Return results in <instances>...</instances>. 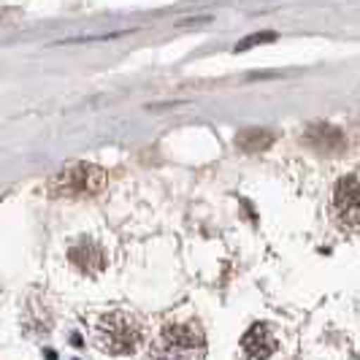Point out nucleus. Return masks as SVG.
<instances>
[{
  "mask_svg": "<svg viewBox=\"0 0 360 360\" xmlns=\"http://www.w3.org/2000/svg\"><path fill=\"white\" fill-rule=\"evenodd\" d=\"M95 344L108 355H130L144 339L141 323L127 311H111L95 323Z\"/></svg>",
  "mask_w": 360,
  "mask_h": 360,
  "instance_id": "f257e3e1",
  "label": "nucleus"
},
{
  "mask_svg": "<svg viewBox=\"0 0 360 360\" xmlns=\"http://www.w3.org/2000/svg\"><path fill=\"white\" fill-rule=\"evenodd\" d=\"M155 360H203L206 358V339L195 325L174 323L162 328L160 336L152 344Z\"/></svg>",
  "mask_w": 360,
  "mask_h": 360,
  "instance_id": "f03ea898",
  "label": "nucleus"
},
{
  "mask_svg": "<svg viewBox=\"0 0 360 360\" xmlns=\"http://www.w3.org/2000/svg\"><path fill=\"white\" fill-rule=\"evenodd\" d=\"M106 181V171L101 165L76 162V165H68L54 174L49 179V190H52V195H68V198L98 195V193H103Z\"/></svg>",
  "mask_w": 360,
  "mask_h": 360,
  "instance_id": "7ed1b4c3",
  "label": "nucleus"
},
{
  "mask_svg": "<svg viewBox=\"0 0 360 360\" xmlns=\"http://www.w3.org/2000/svg\"><path fill=\"white\" fill-rule=\"evenodd\" d=\"M333 212L344 228L360 231V176H342L333 190Z\"/></svg>",
  "mask_w": 360,
  "mask_h": 360,
  "instance_id": "20e7f679",
  "label": "nucleus"
},
{
  "mask_svg": "<svg viewBox=\"0 0 360 360\" xmlns=\"http://www.w3.org/2000/svg\"><path fill=\"white\" fill-rule=\"evenodd\" d=\"M71 263L79 271L95 276V274H101V271L106 269V252L92 238H82L76 247H71Z\"/></svg>",
  "mask_w": 360,
  "mask_h": 360,
  "instance_id": "39448f33",
  "label": "nucleus"
},
{
  "mask_svg": "<svg viewBox=\"0 0 360 360\" xmlns=\"http://www.w3.org/2000/svg\"><path fill=\"white\" fill-rule=\"evenodd\" d=\"M241 349L247 352V358L269 360L271 355L276 352V342H274V336H271L269 325L255 323L252 328L244 333V339H241Z\"/></svg>",
  "mask_w": 360,
  "mask_h": 360,
  "instance_id": "423d86ee",
  "label": "nucleus"
},
{
  "mask_svg": "<svg viewBox=\"0 0 360 360\" xmlns=\"http://www.w3.org/2000/svg\"><path fill=\"white\" fill-rule=\"evenodd\" d=\"M304 141L311 144L320 152H342L347 146V139L339 127L333 125H309L307 133H304Z\"/></svg>",
  "mask_w": 360,
  "mask_h": 360,
  "instance_id": "0eeeda50",
  "label": "nucleus"
},
{
  "mask_svg": "<svg viewBox=\"0 0 360 360\" xmlns=\"http://www.w3.org/2000/svg\"><path fill=\"white\" fill-rule=\"evenodd\" d=\"M271 141H274V136L263 127H247V130H241L236 136V144L244 152H263V149L271 146Z\"/></svg>",
  "mask_w": 360,
  "mask_h": 360,
  "instance_id": "6e6552de",
  "label": "nucleus"
},
{
  "mask_svg": "<svg viewBox=\"0 0 360 360\" xmlns=\"http://www.w3.org/2000/svg\"><path fill=\"white\" fill-rule=\"evenodd\" d=\"M274 38H276V33H257V36H250L236 46V52H244V49H250V46H257V44H263V41H274Z\"/></svg>",
  "mask_w": 360,
  "mask_h": 360,
  "instance_id": "1a4fd4ad",
  "label": "nucleus"
}]
</instances>
